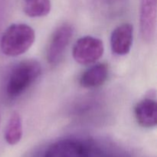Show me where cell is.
I'll use <instances>...</instances> for the list:
<instances>
[{
    "label": "cell",
    "mask_w": 157,
    "mask_h": 157,
    "mask_svg": "<svg viewBox=\"0 0 157 157\" xmlns=\"http://www.w3.org/2000/svg\"><path fill=\"white\" fill-rule=\"evenodd\" d=\"M35 40V33L31 26L23 23L12 24L2 36V52L7 56H18L27 52Z\"/></svg>",
    "instance_id": "cell-1"
},
{
    "label": "cell",
    "mask_w": 157,
    "mask_h": 157,
    "mask_svg": "<svg viewBox=\"0 0 157 157\" xmlns=\"http://www.w3.org/2000/svg\"><path fill=\"white\" fill-rule=\"evenodd\" d=\"M41 72L40 63L35 59L21 61L12 69L6 84V92L10 98L22 94L38 79Z\"/></svg>",
    "instance_id": "cell-2"
},
{
    "label": "cell",
    "mask_w": 157,
    "mask_h": 157,
    "mask_svg": "<svg viewBox=\"0 0 157 157\" xmlns=\"http://www.w3.org/2000/svg\"><path fill=\"white\" fill-rule=\"evenodd\" d=\"M104 43L101 39L92 36L79 38L73 48V58L81 64H92L102 57L104 54Z\"/></svg>",
    "instance_id": "cell-3"
},
{
    "label": "cell",
    "mask_w": 157,
    "mask_h": 157,
    "mask_svg": "<svg viewBox=\"0 0 157 157\" xmlns=\"http://www.w3.org/2000/svg\"><path fill=\"white\" fill-rule=\"evenodd\" d=\"M73 33V27L67 23L61 25L55 31L47 52V58L50 64H55L61 60L72 38Z\"/></svg>",
    "instance_id": "cell-4"
},
{
    "label": "cell",
    "mask_w": 157,
    "mask_h": 157,
    "mask_svg": "<svg viewBox=\"0 0 157 157\" xmlns=\"http://www.w3.org/2000/svg\"><path fill=\"white\" fill-rule=\"evenodd\" d=\"M157 0H141L140 32L142 38L147 42L154 39L156 29Z\"/></svg>",
    "instance_id": "cell-5"
},
{
    "label": "cell",
    "mask_w": 157,
    "mask_h": 157,
    "mask_svg": "<svg viewBox=\"0 0 157 157\" xmlns=\"http://www.w3.org/2000/svg\"><path fill=\"white\" fill-rule=\"evenodd\" d=\"M44 157H88L87 149L79 141L62 140L52 144Z\"/></svg>",
    "instance_id": "cell-6"
},
{
    "label": "cell",
    "mask_w": 157,
    "mask_h": 157,
    "mask_svg": "<svg viewBox=\"0 0 157 157\" xmlns=\"http://www.w3.org/2000/svg\"><path fill=\"white\" fill-rule=\"evenodd\" d=\"M133 27L124 23L117 27L110 36L112 52L117 55H125L130 52L133 44Z\"/></svg>",
    "instance_id": "cell-7"
},
{
    "label": "cell",
    "mask_w": 157,
    "mask_h": 157,
    "mask_svg": "<svg viewBox=\"0 0 157 157\" xmlns=\"http://www.w3.org/2000/svg\"><path fill=\"white\" fill-rule=\"evenodd\" d=\"M138 124L145 128L156 127L157 124V105L155 100L145 98L136 104L134 110Z\"/></svg>",
    "instance_id": "cell-8"
},
{
    "label": "cell",
    "mask_w": 157,
    "mask_h": 157,
    "mask_svg": "<svg viewBox=\"0 0 157 157\" xmlns=\"http://www.w3.org/2000/svg\"><path fill=\"white\" fill-rule=\"evenodd\" d=\"M108 77V67L105 64H98L85 71L80 79V84L85 88L102 85Z\"/></svg>",
    "instance_id": "cell-9"
},
{
    "label": "cell",
    "mask_w": 157,
    "mask_h": 157,
    "mask_svg": "<svg viewBox=\"0 0 157 157\" xmlns=\"http://www.w3.org/2000/svg\"><path fill=\"white\" fill-rule=\"evenodd\" d=\"M22 136V124L18 112H13L9 117L5 130V139L9 145H16Z\"/></svg>",
    "instance_id": "cell-10"
},
{
    "label": "cell",
    "mask_w": 157,
    "mask_h": 157,
    "mask_svg": "<svg viewBox=\"0 0 157 157\" xmlns=\"http://www.w3.org/2000/svg\"><path fill=\"white\" fill-rule=\"evenodd\" d=\"M51 9V0H23L24 12L32 18L45 16L48 15Z\"/></svg>",
    "instance_id": "cell-11"
},
{
    "label": "cell",
    "mask_w": 157,
    "mask_h": 157,
    "mask_svg": "<svg viewBox=\"0 0 157 157\" xmlns=\"http://www.w3.org/2000/svg\"><path fill=\"white\" fill-rule=\"evenodd\" d=\"M0 123H1V108H0Z\"/></svg>",
    "instance_id": "cell-12"
}]
</instances>
